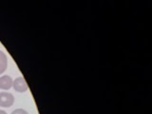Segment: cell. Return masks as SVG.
I'll return each mask as SVG.
<instances>
[{
    "instance_id": "obj_4",
    "label": "cell",
    "mask_w": 152,
    "mask_h": 114,
    "mask_svg": "<svg viewBox=\"0 0 152 114\" xmlns=\"http://www.w3.org/2000/svg\"><path fill=\"white\" fill-rule=\"evenodd\" d=\"M8 66V59L6 54L2 50H0V74H2Z\"/></svg>"
},
{
    "instance_id": "obj_2",
    "label": "cell",
    "mask_w": 152,
    "mask_h": 114,
    "mask_svg": "<svg viewBox=\"0 0 152 114\" xmlns=\"http://www.w3.org/2000/svg\"><path fill=\"white\" fill-rule=\"evenodd\" d=\"M12 88L17 92H25L28 90V84L23 77H18L15 80H13Z\"/></svg>"
},
{
    "instance_id": "obj_5",
    "label": "cell",
    "mask_w": 152,
    "mask_h": 114,
    "mask_svg": "<svg viewBox=\"0 0 152 114\" xmlns=\"http://www.w3.org/2000/svg\"><path fill=\"white\" fill-rule=\"evenodd\" d=\"M12 114H28V112L23 108H17V109H14L12 112Z\"/></svg>"
},
{
    "instance_id": "obj_1",
    "label": "cell",
    "mask_w": 152,
    "mask_h": 114,
    "mask_svg": "<svg viewBox=\"0 0 152 114\" xmlns=\"http://www.w3.org/2000/svg\"><path fill=\"white\" fill-rule=\"evenodd\" d=\"M14 103V97L10 92H0V107H10Z\"/></svg>"
},
{
    "instance_id": "obj_6",
    "label": "cell",
    "mask_w": 152,
    "mask_h": 114,
    "mask_svg": "<svg viewBox=\"0 0 152 114\" xmlns=\"http://www.w3.org/2000/svg\"><path fill=\"white\" fill-rule=\"evenodd\" d=\"M0 114H8L6 111H4V110H0Z\"/></svg>"
},
{
    "instance_id": "obj_3",
    "label": "cell",
    "mask_w": 152,
    "mask_h": 114,
    "mask_svg": "<svg viewBox=\"0 0 152 114\" xmlns=\"http://www.w3.org/2000/svg\"><path fill=\"white\" fill-rule=\"evenodd\" d=\"M13 80L12 79L11 76L4 75L0 77V88L4 90H8L11 88H12Z\"/></svg>"
}]
</instances>
